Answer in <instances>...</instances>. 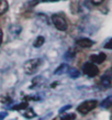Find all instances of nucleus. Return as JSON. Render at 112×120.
Returning <instances> with one entry per match:
<instances>
[{
	"label": "nucleus",
	"instance_id": "f257e3e1",
	"mask_svg": "<svg viewBox=\"0 0 112 120\" xmlns=\"http://www.w3.org/2000/svg\"><path fill=\"white\" fill-rule=\"evenodd\" d=\"M42 64V60L41 58H32V60H29L26 61L25 64H24V72L26 74H31L35 73L36 69L40 67V65Z\"/></svg>",
	"mask_w": 112,
	"mask_h": 120
},
{
	"label": "nucleus",
	"instance_id": "f03ea898",
	"mask_svg": "<svg viewBox=\"0 0 112 120\" xmlns=\"http://www.w3.org/2000/svg\"><path fill=\"white\" fill-rule=\"evenodd\" d=\"M98 105V101L97 100H87V101H83L81 102L79 106H78V112L83 113V115H86V113L90 112L91 110H94Z\"/></svg>",
	"mask_w": 112,
	"mask_h": 120
},
{
	"label": "nucleus",
	"instance_id": "7ed1b4c3",
	"mask_svg": "<svg viewBox=\"0 0 112 120\" xmlns=\"http://www.w3.org/2000/svg\"><path fill=\"white\" fill-rule=\"evenodd\" d=\"M52 21L54 23L55 28L59 31H65L67 29V22L61 15H52Z\"/></svg>",
	"mask_w": 112,
	"mask_h": 120
},
{
	"label": "nucleus",
	"instance_id": "20e7f679",
	"mask_svg": "<svg viewBox=\"0 0 112 120\" xmlns=\"http://www.w3.org/2000/svg\"><path fill=\"white\" fill-rule=\"evenodd\" d=\"M83 72L89 77H94L99 74V69H98V67L94 65V63L91 62V63H86L83 65Z\"/></svg>",
	"mask_w": 112,
	"mask_h": 120
},
{
	"label": "nucleus",
	"instance_id": "39448f33",
	"mask_svg": "<svg viewBox=\"0 0 112 120\" xmlns=\"http://www.w3.org/2000/svg\"><path fill=\"white\" fill-rule=\"evenodd\" d=\"M105 57H107V56H105V53H99V54H96V55H92V56H91V62L96 63V64H101L105 60Z\"/></svg>",
	"mask_w": 112,
	"mask_h": 120
},
{
	"label": "nucleus",
	"instance_id": "423d86ee",
	"mask_svg": "<svg viewBox=\"0 0 112 120\" xmlns=\"http://www.w3.org/2000/svg\"><path fill=\"white\" fill-rule=\"evenodd\" d=\"M92 44H94V42L91 40H89V39H86V38L77 41V45L80 47H90L92 46Z\"/></svg>",
	"mask_w": 112,
	"mask_h": 120
},
{
	"label": "nucleus",
	"instance_id": "0eeeda50",
	"mask_svg": "<svg viewBox=\"0 0 112 120\" xmlns=\"http://www.w3.org/2000/svg\"><path fill=\"white\" fill-rule=\"evenodd\" d=\"M8 8H9V4L6 0H0V15L6 13L8 10Z\"/></svg>",
	"mask_w": 112,
	"mask_h": 120
},
{
	"label": "nucleus",
	"instance_id": "6e6552de",
	"mask_svg": "<svg viewBox=\"0 0 112 120\" xmlns=\"http://www.w3.org/2000/svg\"><path fill=\"white\" fill-rule=\"evenodd\" d=\"M101 80L105 86H110V84L112 83V74H105Z\"/></svg>",
	"mask_w": 112,
	"mask_h": 120
},
{
	"label": "nucleus",
	"instance_id": "1a4fd4ad",
	"mask_svg": "<svg viewBox=\"0 0 112 120\" xmlns=\"http://www.w3.org/2000/svg\"><path fill=\"white\" fill-rule=\"evenodd\" d=\"M102 107L105 108H109V107H112V96L105 98L103 101H102Z\"/></svg>",
	"mask_w": 112,
	"mask_h": 120
},
{
	"label": "nucleus",
	"instance_id": "9d476101",
	"mask_svg": "<svg viewBox=\"0 0 112 120\" xmlns=\"http://www.w3.org/2000/svg\"><path fill=\"white\" fill-rule=\"evenodd\" d=\"M44 38L43 37H37V39L35 40V42H34V46L35 47H40V46H42L43 45V43H44Z\"/></svg>",
	"mask_w": 112,
	"mask_h": 120
},
{
	"label": "nucleus",
	"instance_id": "9b49d317",
	"mask_svg": "<svg viewBox=\"0 0 112 120\" xmlns=\"http://www.w3.org/2000/svg\"><path fill=\"white\" fill-rule=\"evenodd\" d=\"M65 69H67V65H66V64H63V65H61V67H58V68L55 71V74H56V75H58V74H63Z\"/></svg>",
	"mask_w": 112,
	"mask_h": 120
},
{
	"label": "nucleus",
	"instance_id": "f8f14e48",
	"mask_svg": "<svg viewBox=\"0 0 112 120\" xmlns=\"http://www.w3.org/2000/svg\"><path fill=\"white\" fill-rule=\"evenodd\" d=\"M26 107H28V104H26V102H23V104H20V105H18V106H14L13 109L14 110H21V109H25Z\"/></svg>",
	"mask_w": 112,
	"mask_h": 120
},
{
	"label": "nucleus",
	"instance_id": "ddd939ff",
	"mask_svg": "<svg viewBox=\"0 0 112 120\" xmlns=\"http://www.w3.org/2000/svg\"><path fill=\"white\" fill-rule=\"evenodd\" d=\"M74 119H75V115H74V113L61 116V120H74Z\"/></svg>",
	"mask_w": 112,
	"mask_h": 120
},
{
	"label": "nucleus",
	"instance_id": "4468645a",
	"mask_svg": "<svg viewBox=\"0 0 112 120\" xmlns=\"http://www.w3.org/2000/svg\"><path fill=\"white\" fill-rule=\"evenodd\" d=\"M105 49H108V50H112V40L109 41L108 43L105 45Z\"/></svg>",
	"mask_w": 112,
	"mask_h": 120
},
{
	"label": "nucleus",
	"instance_id": "2eb2a0df",
	"mask_svg": "<svg viewBox=\"0 0 112 120\" xmlns=\"http://www.w3.org/2000/svg\"><path fill=\"white\" fill-rule=\"evenodd\" d=\"M92 1V4H96V6H98V4H102L105 0H91Z\"/></svg>",
	"mask_w": 112,
	"mask_h": 120
},
{
	"label": "nucleus",
	"instance_id": "dca6fc26",
	"mask_svg": "<svg viewBox=\"0 0 112 120\" xmlns=\"http://www.w3.org/2000/svg\"><path fill=\"white\" fill-rule=\"evenodd\" d=\"M70 76L72 77H78L79 76V73H78L77 71H72V73H70Z\"/></svg>",
	"mask_w": 112,
	"mask_h": 120
},
{
	"label": "nucleus",
	"instance_id": "f3484780",
	"mask_svg": "<svg viewBox=\"0 0 112 120\" xmlns=\"http://www.w3.org/2000/svg\"><path fill=\"white\" fill-rule=\"evenodd\" d=\"M2 41H4V33H2V30L0 29V45L2 44Z\"/></svg>",
	"mask_w": 112,
	"mask_h": 120
},
{
	"label": "nucleus",
	"instance_id": "a211bd4d",
	"mask_svg": "<svg viewBox=\"0 0 112 120\" xmlns=\"http://www.w3.org/2000/svg\"><path fill=\"white\" fill-rule=\"evenodd\" d=\"M6 116H7V112H0V120H2Z\"/></svg>",
	"mask_w": 112,
	"mask_h": 120
},
{
	"label": "nucleus",
	"instance_id": "6ab92c4d",
	"mask_svg": "<svg viewBox=\"0 0 112 120\" xmlns=\"http://www.w3.org/2000/svg\"><path fill=\"white\" fill-rule=\"evenodd\" d=\"M44 2H52V1H56V0H42Z\"/></svg>",
	"mask_w": 112,
	"mask_h": 120
}]
</instances>
